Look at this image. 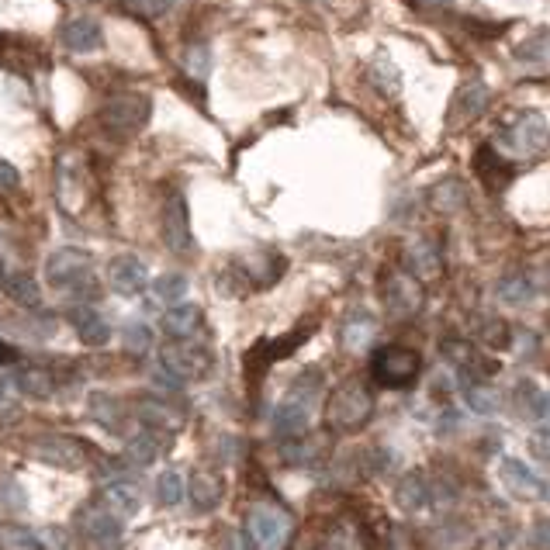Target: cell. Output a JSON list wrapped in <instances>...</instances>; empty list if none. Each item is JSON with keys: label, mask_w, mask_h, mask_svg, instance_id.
<instances>
[{"label": "cell", "mask_w": 550, "mask_h": 550, "mask_svg": "<svg viewBox=\"0 0 550 550\" xmlns=\"http://www.w3.org/2000/svg\"><path fill=\"white\" fill-rule=\"evenodd\" d=\"M77 530L94 550L122 547V519L104 506H84L77 512Z\"/></svg>", "instance_id": "9"}, {"label": "cell", "mask_w": 550, "mask_h": 550, "mask_svg": "<svg viewBox=\"0 0 550 550\" xmlns=\"http://www.w3.org/2000/svg\"><path fill=\"white\" fill-rule=\"evenodd\" d=\"M371 416H374V395L360 378L343 381L326 402V423L336 433H357V429L371 423Z\"/></svg>", "instance_id": "1"}, {"label": "cell", "mask_w": 550, "mask_h": 550, "mask_svg": "<svg viewBox=\"0 0 550 550\" xmlns=\"http://www.w3.org/2000/svg\"><path fill=\"white\" fill-rule=\"evenodd\" d=\"M39 540H42V550H70L73 547V537L63 530V526H42Z\"/></svg>", "instance_id": "43"}, {"label": "cell", "mask_w": 550, "mask_h": 550, "mask_svg": "<svg viewBox=\"0 0 550 550\" xmlns=\"http://www.w3.org/2000/svg\"><path fill=\"white\" fill-rule=\"evenodd\" d=\"M412 4H416L419 11H443V7H447L450 0H412Z\"/></svg>", "instance_id": "49"}, {"label": "cell", "mask_w": 550, "mask_h": 550, "mask_svg": "<svg viewBox=\"0 0 550 550\" xmlns=\"http://www.w3.org/2000/svg\"><path fill=\"white\" fill-rule=\"evenodd\" d=\"M163 243H167L173 253H187L194 246L191 215H187L184 194H170L167 205H163Z\"/></svg>", "instance_id": "16"}, {"label": "cell", "mask_w": 550, "mask_h": 550, "mask_svg": "<svg viewBox=\"0 0 550 550\" xmlns=\"http://www.w3.org/2000/svg\"><path fill=\"white\" fill-rule=\"evenodd\" d=\"M11 360H14V350L4 343V339H0V367H4V364H11Z\"/></svg>", "instance_id": "50"}, {"label": "cell", "mask_w": 550, "mask_h": 550, "mask_svg": "<svg viewBox=\"0 0 550 550\" xmlns=\"http://www.w3.org/2000/svg\"><path fill=\"white\" fill-rule=\"evenodd\" d=\"M533 540L544 550H550V519H540V523L533 526Z\"/></svg>", "instance_id": "48"}, {"label": "cell", "mask_w": 550, "mask_h": 550, "mask_svg": "<svg viewBox=\"0 0 550 550\" xmlns=\"http://www.w3.org/2000/svg\"><path fill=\"white\" fill-rule=\"evenodd\" d=\"M229 550H260L253 544V537L246 530H236V533H229Z\"/></svg>", "instance_id": "47"}, {"label": "cell", "mask_w": 550, "mask_h": 550, "mask_svg": "<svg viewBox=\"0 0 550 550\" xmlns=\"http://www.w3.org/2000/svg\"><path fill=\"white\" fill-rule=\"evenodd\" d=\"M45 281L49 288L63 291V295H77V298H94L97 284H94V260L87 250H56L45 260Z\"/></svg>", "instance_id": "2"}, {"label": "cell", "mask_w": 550, "mask_h": 550, "mask_svg": "<svg viewBox=\"0 0 550 550\" xmlns=\"http://www.w3.org/2000/svg\"><path fill=\"white\" fill-rule=\"evenodd\" d=\"M433 499H436L433 481H429L423 471H409L395 488V502H398V509H405V512H426L433 506Z\"/></svg>", "instance_id": "19"}, {"label": "cell", "mask_w": 550, "mask_h": 550, "mask_svg": "<svg viewBox=\"0 0 550 550\" xmlns=\"http://www.w3.org/2000/svg\"><path fill=\"white\" fill-rule=\"evenodd\" d=\"M426 201L436 215H457V212H464V205H467V191L461 180H440V184H433Z\"/></svg>", "instance_id": "29"}, {"label": "cell", "mask_w": 550, "mask_h": 550, "mask_svg": "<svg viewBox=\"0 0 550 550\" xmlns=\"http://www.w3.org/2000/svg\"><path fill=\"white\" fill-rule=\"evenodd\" d=\"M474 173H478V180L485 187H506L509 180V167L502 163V153L495 149V142H485V146L478 149V156H474Z\"/></svg>", "instance_id": "27"}, {"label": "cell", "mask_w": 550, "mask_h": 550, "mask_svg": "<svg viewBox=\"0 0 550 550\" xmlns=\"http://www.w3.org/2000/svg\"><path fill=\"white\" fill-rule=\"evenodd\" d=\"M14 388H18L21 395H28V398H52V391H56V378H52L45 367H21V371L14 374Z\"/></svg>", "instance_id": "32"}, {"label": "cell", "mask_w": 550, "mask_h": 550, "mask_svg": "<svg viewBox=\"0 0 550 550\" xmlns=\"http://www.w3.org/2000/svg\"><path fill=\"white\" fill-rule=\"evenodd\" d=\"M381 295L395 319H412V315L423 308L419 277H412L409 270H388V274L381 277Z\"/></svg>", "instance_id": "8"}, {"label": "cell", "mask_w": 550, "mask_h": 550, "mask_svg": "<svg viewBox=\"0 0 550 550\" xmlns=\"http://www.w3.org/2000/svg\"><path fill=\"white\" fill-rule=\"evenodd\" d=\"M499 481L512 499H519V502H537L547 495V481H540L537 474H533L523 461H516V457H502L499 461Z\"/></svg>", "instance_id": "13"}, {"label": "cell", "mask_w": 550, "mask_h": 550, "mask_svg": "<svg viewBox=\"0 0 550 550\" xmlns=\"http://www.w3.org/2000/svg\"><path fill=\"white\" fill-rule=\"evenodd\" d=\"M423 374V357L419 350L402 343H391L374 350L371 357V378L381 384V388H412Z\"/></svg>", "instance_id": "5"}, {"label": "cell", "mask_w": 550, "mask_h": 550, "mask_svg": "<svg viewBox=\"0 0 550 550\" xmlns=\"http://www.w3.org/2000/svg\"><path fill=\"white\" fill-rule=\"evenodd\" d=\"M0 550H42L39 530L21 523H0Z\"/></svg>", "instance_id": "36"}, {"label": "cell", "mask_w": 550, "mask_h": 550, "mask_svg": "<svg viewBox=\"0 0 550 550\" xmlns=\"http://www.w3.org/2000/svg\"><path fill=\"white\" fill-rule=\"evenodd\" d=\"M367 77H371V84H378L381 87V94H398V90H402V77H398V66L391 63L388 56H378L371 63V73H367Z\"/></svg>", "instance_id": "39"}, {"label": "cell", "mask_w": 550, "mask_h": 550, "mask_svg": "<svg viewBox=\"0 0 550 550\" xmlns=\"http://www.w3.org/2000/svg\"><path fill=\"white\" fill-rule=\"evenodd\" d=\"M101 506L115 512L118 519H128V516L139 512L142 495H139V488H135L132 481H111V485L101 492Z\"/></svg>", "instance_id": "26"}, {"label": "cell", "mask_w": 550, "mask_h": 550, "mask_svg": "<svg viewBox=\"0 0 550 550\" xmlns=\"http://www.w3.org/2000/svg\"><path fill=\"white\" fill-rule=\"evenodd\" d=\"M163 450H167V433L146 426V433H139V436H132V440H128L125 461L135 464V467H149L156 461V457L163 454Z\"/></svg>", "instance_id": "25"}, {"label": "cell", "mask_w": 550, "mask_h": 550, "mask_svg": "<svg viewBox=\"0 0 550 550\" xmlns=\"http://www.w3.org/2000/svg\"><path fill=\"white\" fill-rule=\"evenodd\" d=\"M488 101H492V90H488L485 80H467V84L454 94V104H450V115L447 122L454 128L471 125L474 118H481L488 111Z\"/></svg>", "instance_id": "15"}, {"label": "cell", "mask_w": 550, "mask_h": 550, "mask_svg": "<svg viewBox=\"0 0 550 550\" xmlns=\"http://www.w3.org/2000/svg\"><path fill=\"white\" fill-rule=\"evenodd\" d=\"M322 547L326 550H367V530L357 516H339L322 533Z\"/></svg>", "instance_id": "21"}, {"label": "cell", "mask_w": 550, "mask_h": 550, "mask_svg": "<svg viewBox=\"0 0 550 550\" xmlns=\"http://www.w3.org/2000/svg\"><path fill=\"white\" fill-rule=\"evenodd\" d=\"M90 416L97 419L104 429H111V433H118V429L125 426V409H122V402L118 398H111V395H90Z\"/></svg>", "instance_id": "35"}, {"label": "cell", "mask_w": 550, "mask_h": 550, "mask_svg": "<svg viewBox=\"0 0 550 550\" xmlns=\"http://www.w3.org/2000/svg\"><path fill=\"white\" fill-rule=\"evenodd\" d=\"M246 533L260 550H284L295 533V519L288 509L274 506V502H253L246 512Z\"/></svg>", "instance_id": "6"}, {"label": "cell", "mask_w": 550, "mask_h": 550, "mask_svg": "<svg viewBox=\"0 0 550 550\" xmlns=\"http://www.w3.org/2000/svg\"><path fill=\"white\" fill-rule=\"evenodd\" d=\"M464 398L474 409V416H495L502 405L499 391H495L488 381H464Z\"/></svg>", "instance_id": "34"}, {"label": "cell", "mask_w": 550, "mask_h": 550, "mask_svg": "<svg viewBox=\"0 0 550 550\" xmlns=\"http://www.w3.org/2000/svg\"><path fill=\"white\" fill-rule=\"evenodd\" d=\"M122 336H125V350L135 353V357L153 350V329H149L146 322H128Z\"/></svg>", "instance_id": "42"}, {"label": "cell", "mask_w": 550, "mask_h": 550, "mask_svg": "<svg viewBox=\"0 0 550 550\" xmlns=\"http://www.w3.org/2000/svg\"><path fill=\"white\" fill-rule=\"evenodd\" d=\"M201 319H205V312L198 305H184L180 301V305H170L163 312V333L170 339H191L201 329Z\"/></svg>", "instance_id": "24"}, {"label": "cell", "mask_w": 550, "mask_h": 550, "mask_svg": "<svg viewBox=\"0 0 550 550\" xmlns=\"http://www.w3.org/2000/svg\"><path fill=\"white\" fill-rule=\"evenodd\" d=\"M59 39H63V45L70 52H94V49H101V42H104V32H101V25H97L94 18H70L63 25V32H59Z\"/></svg>", "instance_id": "22"}, {"label": "cell", "mask_w": 550, "mask_h": 550, "mask_svg": "<svg viewBox=\"0 0 550 550\" xmlns=\"http://www.w3.org/2000/svg\"><path fill=\"white\" fill-rule=\"evenodd\" d=\"M516 59L530 70H550V32H533L516 45Z\"/></svg>", "instance_id": "33"}, {"label": "cell", "mask_w": 550, "mask_h": 550, "mask_svg": "<svg viewBox=\"0 0 550 550\" xmlns=\"http://www.w3.org/2000/svg\"><path fill=\"white\" fill-rule=\"evenodd\" d=\"M139 419L146 423L149 429H160V433H177L180 426H184V416H180L177 409H170L167 402H160V398H142L139 402Z\"/></svg>", "instance_id": "28"}, {"label": "cell", "mask_w": 550, "mask_h": 550, "mask_svg": "<svg viewBox=\"0 0 550 550\" xmlns=\"http://www.w3.org/2000/svg\"><path fill=\"white\" fill-rule=\"evenodd\" d=\"M32 454L42 464L63 467V471H80L87 464V447L73 436H42V440H35Z\"/></svg>", "instance_id": "12"}, {"label": "cell", "mask_w": 550, "mask_h": 550, "mask_svg": "<svg viewBox=\"0 0 550 550\" xmlns=\"http://www.w3.org/2000/svg\"><path fill=\"white\" fill-rule=\"evenodd\" d=\"M187 295V277L184 274H163L153 281V301L156 305H180Z\"/></svg>", "instance_id": "38"}, {"label": "cell", "mask_w": 550, "mask_h": 550, "mask_svg": "<svg viewBox=\"0 0 550 550\" xmlns=\"http://www.w3.org/2000/svg\"><path fill=\"white\" fill-rule=\"evenodd\" d=\"M18 184H21L18 170H14L11 163L0 160V194H14V191H18Z\"/></svg>", "instance_id": "46"}, {"label": "cell", "mask_w": 550, "mask_h": 550, "mask_svg": "<svg viewBox=\"0 0 550 550\" xmlns=\"http://www.w3.org/2000/svg\"><path fill=\"white\" fill-rule=\"evenodd\" d=\"M160 367L163 371H170L173 378L180 381H201L212 374L215 367V357L208 346L201 343H191V339H173V343H167L160 350Z\"/></svg>", "instance_id": "7"}, {"label": "cell", "mask_w": 550, "mask_h": 550, "mask_svg": "<svg viewBox=\"0 0 550 550\" xmlns=\"http://www.w3.org/2000/svg\"><path fill=\"white\" fill-rule=\"evenodd\" d=\"M156 495H160V506H180L184 502V478L177 471H163L156 481Z\"/></svg>", "instance_id": "41"}, {"label": "cell", "mask_w": 550, "mask_h": 550, "mask_svg": "<svg viewBox=\"0 0 550 550\" xmlns=\"http://www.w3.org/2000/svg\"><path fill=\"white\" fill-rule=\"evenodd\" d=\"M284 270H288V260L274 250H256L253 256H246L243 277L253 284V288H270L274 281H281Z\"/></svg>", "instance_id": "20"}, {"label": "cell", "mask_w": 550, "mask_h": 550, "mask_svg": "<svg viewBox=\"0 0 550 550\" xmlns=\"http://www.w3.org/2000/svg\"><path fill=\"white\" fill-rule=\"evenodd\" d=\"M319 388H322L319 371H305L295 384H291L288 398L274 409V433L277 436L295 440V436L305 433L308 423H312V409H315V398H319Z\"/></svg>", "instance_id": "3"}, {"label": "cell", "mask_w": 550, "mask_h": 550, "mask_svg": "<svg viewBox=\"0 0 550 550\" xmlns=\"http://www.w3.org/2000/svg\"><path fill=\"white\" fill-rule=\"evenodd\" d=\"M101 122L108 132H115V135H135L142 125L149 122V97H142V94L115 97V101L104 104Z\"/></svg>", "instance_id": "10"}, {"label": "cell", "mask_w": 550, "mask_h": 550, "mask_svg": "<svg viewBox=\"0 0 550 550\" xmlns=\"http://www.w3.org/2000/svg\"><path fill=\"white\" fill-rule=\"evenodd\" d=\"M499 153L512 156V160H526V156H540L550 149V122L540 111H523L516 122L506 125L499 135Z\"/></svg>", "instance_id": "4"}, {"label": "cell", "mask_w": 550, "mask_h": 550, "mask_svg": "<svg viewBox=\"0 0 550 550\" xmlns=\"http://www.w3.org/2000/svg\"><path fill=\"white\" fill-rule=\"evenodd\" d=\"M530 454L537 457V461L550 464V426L537 429V433L530 436Z\"/></svg>", "instance_id": "45"}, {"label": "cell", "mask_w": 550, "mask_h": 550, "mask_svg": "<svg viewBox=\"0 0 550 550\" xmlns=\"http://www.w3.org/2000/svg\"><path fill=\"white\" fill-rule=\"evenodd\" d=\"M70 322H73V329H77V336L84 339L87 346H104L111 339V326H108V319H104L97 308H90V305H77L70 312Z\"/></svg>", "instance_id": "23"}, {"label": "cell", "mask_w": 550, "mask_h": 550, "mask_svg": "<svg viewBox=\"0 0 550 550\" xmlns=\"http://www.w3.org/2000/svg\"><path fill=\"white\" fill-rule=\"evenodd\" d=\"M128 7H132L135 14H142V18L156 21V18H163V14L170 11L173 0H128Z\"/></svg>", "instance_id": "44"}, {"label": "cell", "mask_w": 550, "mask_h": 550, "mask_svg": "<svg viewBox=\"0 0 550 550\" xmlns=\"http://www.w3.org/2000/svg\"><path fill=\"white\" fill-rule=\"evenodd\" d=\"M402 267L419 281H436L443 274V246L429 236L409 239V246L402 250Z\"/></svg>", "instance_id": "14"}, {"label": "cell", "mask_w": 550, "mask_h": 550, "mask_svg": "<svg viewBox=\"0 0 550 550\" xmlns=\"http://www.w3.org/2000/svg\"><path fill=\"white\" fill-rule=\"evenodd\" d=\"M108 284L118 291V295L135 298V295H142V291H146L149 267L139 260V256L122 253V256H115V260L108 263Z\"/></svg>", "instance_id": "17"}, {"label": "cell", "mask_w": 550, "mask_h": 550, "mask_svg": "<svg viewBox=\"0 0 550 550\" xmlns=\"http://www.w3.org/2000/svg\"><path fill=\"white\" fill-rule=\"evenodd\" d=\"M374 333H378V319H374L367 308H353L343 322H339V343L346 346L350 353H360L371 346Z\"/></svg>", "instance_id": "18"}, {"label": "cell", "mask_w": 550, "mask_h": 550, "mask_svg": "<svg viewBox=\"0 0 550 550\" xmlns=\"http://www.w3.org/2000/svg\"><path fill=\"white\" fill-rule=\"evenodd\" d=\"M443 357L454 364L461 381H488L495 374V364L481 357V350L467 339H443Z\"/></svg>", "instance_id": "11"}, {"label": "cell", "mask_w": 550, "mask_h": 550, "mask_svg": "<svg viewBox=\"0 0 550 550\" xmlns=\"http://www.w3.org/2000/svg\"><path fill=\"white\" fill-rule=\"evenodd\" d=\"M184 66L194 80H208V73H212V49L205 42H194L184 56Z\"/></svg>", "instance_id": "40"}, {"label": "cell", "mask_w": 550, "mask_h": 550, "mask_svg": "<svg viewBox=\"0 0 550 550\" xmlns=\"http://www.w3.org/2000/svg\"><path fill=\"white\" fill-rule=\"evenodd\" d=\"M544 499H550V481H547V495H544Z\"/></svg>", "instance_id": "52"}, {"label": "cell", "mask_w": 550, "mask_h": 550, "mask_svg": "<svg viewBox=\"0 0 550 550\" xmlns=\"http://www.w3.org/2000/svg\"><path fill=\"white\" fill-rule=\"evenodd\" d=\"M4 291H7V298L18 301V305H25V308H39L42 305L39 284H35V277H28V274H11L4 281Z\"/></svg>", "instance_id": "37"}, {"label": "cell", "mask_w": 550, "mask_h": 550, "mask_svg": "<svg viewBox=\"0 0 550 550\" xmlns=\"http://www.w3.org/2000/svg\"><path fill=\"white\" fill-rule=\"evenodd\" d=\"M499 301L509 308H526L533 298H537V284H533L530 274H506L499 281Z\"/></svg>", "instance_id": "31"}, {"label": "cell", "mask_w": 550, "mask_h": 550, "mask_svg": "<svg viewBox=\"0 0 550 550\" xmlns=\"http://www.w3.org/2000/svg\"><path fill=\"white\" fill-rule=\"evenodd\" d=\"M7 405H11V398H7V384H4V381H0V412H4V409H7Z\"/></svg>", "instance_id": "51"}, {"label": "cell", "mask_w": 550, "mask_h": 550, "mask_svg": "<svg viewBox=\"0 0 550 550\" xmlns=\"http://www.w3.org/2000/svg\"><path fill=\"white\" fill-rule=\"evenodd\" d=\"M222 495H225V485H222V478L212 471H194V478H191V502H194V509L198 512H212L218 502H222Z\"/></svg>", "instance_id": "30"}]
</instances>
